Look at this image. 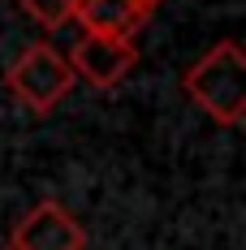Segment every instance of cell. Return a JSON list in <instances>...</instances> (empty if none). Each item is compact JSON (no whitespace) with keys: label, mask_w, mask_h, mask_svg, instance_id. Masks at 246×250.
Listing matches in <instances>:
<instances>
[{"label":"cell","mask_w":246,"mask_h":250,"mask_svg":"<svg viewBox=\"0 0 246 250\" xmlns=\"http://www.w3.org/2000/svg\"><path fill=\"white\" fill-rule=\"evenodd\" d=\"M181 91L190 95L199 112H207L216 125L238 129L246 117V52L238 39H221L199 56L181 78Z\"/></svg>","instance_id":"6da1fadb"},{"label":"cell","mask_w":246,"mask_h":250,"mask_svg":"<svg viewBox=\"0 0 246 250\" xmlns=\"http://www.w3.org/2000/svg\"><path fill=\"white\" fill-rule=\"evenodd\" d=\"M4 86L26 104L30 112H52L56 104L74 91V69L65 61V52L52 43H30L22 56L4 69Z\"/></svg>","instance_id":"7a4b0ae2"},{"label":"cell","mask_w":246,"mask_h":250,"mask_svg":"<svg viewBox=\"0 0 246 250\" xmlns=\"http://www.w3.org/2000/svg\"><path fill=\"white\" fill-rule=\"evenodd\" d=\"M9 250H87V229L56 199H44L18 220Z\"/></svg>","instance_id":"3957f363"},{"label":"cell","mask_w":246,"mask_h":250,"mask_svg":"<svg viewBox=\"0 0 246 250\" xmlns=\"http://www.w3.org/2000/svg\"><path fill=\"white\" fill-rule=\"evenodd\" d=\"M74 78H87L95 91H112L138 61L134 39H108V35H87L74 43V56H65Z\"/></svg>","instance_id":"277c9868"},{"label":"cell","mask_w":246,"mask_h":250,"mask_svg":"<svg viewBox=\"0 0 246 250\" xmlns=\"http://www.w3.org/2000/svg\"><path fill=\"white\" fill-rule=\"evenodd\" d=\"M151 9H143L138 0H78L74 22L87 35H108V39H134L147 26Z\"/></svg>","instance_id":"5b68a950"},{"label":"cell","mask_w":246,"mask_h":250,"mask_svg":"<svg viewBox=\"0 0 246 250\" xmlns=\"http://www.w3.org/2000/svg\"><path fill=\"white\" fill-rule=\"evenodd\" d=\"M13 4H18L35 26H44V30L69 26L74 22V9H78V0H13Z\"/></svg>","instance_id":"8992f818"},{"label":"cell","mask_w":246,"mask_h":250,"mask_svg":"<svg viewBox=\"0 0 246 250\" xmlns=\"http://www.w3.org/2000/svg\"><path fill=\"white\" fill-rule=\"evenodd\" d=\"M138 4H143V9H156V4H160V0H138Z\"/></svg>","instance_id":"52a82bcc"},{"label":"cell","mask_w":246,"mask_h":250,"mask_svg":"<svg viewBox=\"0 0 246 250\" xmlns=\"http://www.w3.org/2000/svg\"><path fill=\"white\" fill-rule=\"evenodd\" d=\"M4 250H9V246H4Z\"/></svg>","instance_id":"ba28073f"}]
</instances>
